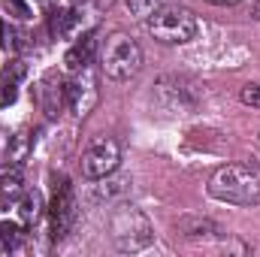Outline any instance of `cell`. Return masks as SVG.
Masks as SVG:
<instances>
[{
  "mask_svg": "<svg viewBox=\"0 0 260 257\" xmlns=\"http://www.w3.org/2000/svg\"><path fill=\"white\" fill-rule=\"evenodd\" d=\"M209 194L221 203H233V206H257L260 203V182L254 173H248L245 167L227 164L218 167L209 179Z\"/></svg>",
  "mask_w": 260,
  "mask_h": 257,
  "instance_id": "cell-1",
  "label": "cell"
},
{
  "mask_svg": "<svg viewBox=\"0 0 260 257\" xmlns=\"http://www.w3.org/2000/svg\"><path fill=\"white\" fill-rule=\"evenodd\" d=\"M145 27L154 40L160 43H170V46H179V43H188L197 37V18L182 9V6H164L157 9L151 18H145Z\"/></svg>",
  "mask_w": 260,
  "mask_h": 257,
  "instance_id": "cell-2",
  "label": "cell"
},
{
  "mask_svg": "<svg viewBox=\"0 0 260 257\" xmlns=\"http://www.w3.org/2000/svg\"><path fill=\"white\" fill-rule=\"evenodd\" d=\"M142 67V49L127 34H112L103 46V73L109 79H130Z\"/></svg>",
  "mask_w": 260,
  "mask_h": 257,
  "instance_id": "cell-3",
  "label": "cell"
},
{
  "mask_svg": "<svg viewBox=\"0 0 260 257\" xmlns=\"http://www.w3.org/2000/svg\"><path fill=\"white\" fill-rule=\"evenodd\" d=\"M151 224L145 221V215H139L136 209H121L112 218V239L118 242V248L124 251H139L151 242Z\"/></svg>",
  "mask_w": 260,
  "mask_h": 257,
  "instance_id": "cell-4",
  "label": "cell"
},
{
  "mask_svg": "<svg viewBox=\"0 0 260 257\" xmlns=\"http://www.w3.org/2000/svg\"><path fill=\"white\" fill-rule=\"evenodd\" d=\"M118 160H121V151H118V142L115 139H97L85 154H82V173L85 179H106L118 170Z\"/></svg>",
  "mask_w": 260,
  "mask_h": 257,
  "instance_id": "cell-5",
  "label": "cell"
},
{
  "mask_svg": "<svg viewBox=\"0 0 260 257\" xmlns=\"http://www.w3.org/2000/svg\"><path fill=\"white\" fill-rule=\"evenodd\" d=\"M97 97H100V91H97V79H94L91 67L76 70V76L67 79V103L76 115H88L97 106Z\"/></svg>",
  "mask_w": 260,
  "mask_h": 257,
  "instance_id": "cell-6",
  "label": "cell"
},
{
  "mask_svg": "<svg viewBox=\"0 0 260 257\" xmlns=\"http://www.w3.org/2000/svg\"><path fill=\"white\" fill-rule=\"evenodd\" d=\"M49 218H52V239H64L76 221V200H73V188L67 182H61V188L52 197Z\"/></svg>",
  "mask_w": 260,
  "mask_h": 257,
  "instance_id": "cell-7",
  "label": "cell"
},
{
  "mask_svg": "<svg viewBox=\"0 0 260 257\" xmlns=\"http://www.w3.org/2000/svg\"><path fill=\"white\" fill-rule=\"evenodd\" d=\"M37 100H40L43 112L49 118H55L67 103V79L58 76V73H46L43 82H40V88H37Z\"/></svg>",
  "mask_w": 260,
  "mask_h": 257,
  "instance_id": "cell-8",
  "label": "cell"
},
{
  "mask_svg": "<svg viewBox=\"0 0 260 257\" xmlns=\"http://www.w3.org/2000/svg\"><path fill=\"white\" fill-rule=\"evenodd\" d=\"M94 52H97V34L94 30H88V34H82L70 49H67L64 55V64L76 73V70H85V67L94 64Z\"/></svg>",
  "mask_w": 260,
  "mask_h": 257,
  "instance_id": "cell-9",
  "label": "cell"
},
{
  "mask_svg": "<svg viewBox=\"0 0 260 257\" xmlns=\"http://www.w3.org/2000/svg\"><path fill=\"white\" fill-rule=\"evenodd\" d=\"M18 191H21V164L3 167L0 170V212L6 206V197H15Z\"/></svg>",
  "mask_w": 260,
  "mask_h": 257,
  "instance_id": "cell-10",
  "label": "cell"
},
{
  "mask_svg": "<svg viewBox=\"0 0 260 257\" xmlns=\"http://www.w3.org/2000/svg\"><path fill=\"white\" fill-rule=\"evenodd\" d=\"M82 27V15L76 12V9H67V12H55V21H52V30L58 34V37H76V30Z\"/></svg>",
  "mask_w": 260,
  "mask_h": 257,
  "instance_id": "cell-11",
  "label": "cell"
},
{
  "mask_svg": "<svg viewBox=\"0 0 260 257\" xmlns=\"http://www.w3.org/2000/svg\"><path fill=\"white\" fill-rule=\"evenodd\" d=\"M18 215H21L24 224H34V221L43 215V197H40V191H27L24 197H21V203H18Z\"/></svg>",
  "mask_w": 260,
  "mask_h": 257,
  "instance_id": "cell-12",
  "label": "cell"
},
{
  "mask_svg": "<svg viewBox=\"0 0 260 257\" xmlns=\"http://www.w3.org/2000/svg\"><path fill=\"white\" fill-rule=\"evenodd\" d=\"M27 154H30V139H27V133L21 130V133H15V136L9 139V145H6V157H9V164H24Z\"/></svg>",
  "mask_w": 260,
  "mask_h": 257,
  "instance_id": "cell-13",
  "label": "cell"
},
{
  "mask_svg": "<svg viewBox=\"0 0 260 257\" xmlns=\"http://www.w3.org/2000/svg\"><path fill=\"white\" fill-rule=\"evenodd\" d=\"M130 9V15L133 18H139V21H145V18H151L157 9H164L167 6V0H124Z\"/></svg>",
  "mask_w": 260,
  "mask_h": 257,
  "instance_id": "cell-14",
  "label": "cell"
},
{
  "mask_svg": "<svg viewBox=\"0 0 260 257\" xmlns=\"http://www.w3.org/2000/svg\"><path fill=\"white\" fill-rule=\"evenodd\" d=\"M179 230L185 236H212V233H218V227L212 221H206V218H185V221H179Z\"/></svg>",
  "mask_w": 260,
  "mask_h": 257,
  "instance_id": "cell-15",
  "label": "cell"
},
{
  "mask_svg": "<svg viewBox=\"0 0 260 257\" xmlns=\"http://www.w3.org/2000/svg\"><path fill=\"white\" fill-rule=\"evenodd\" d=\"M21 245V227L15 221H3L0 224V251H15Z\"/></svg>",
  "mask_w": 260,
  "mask_h": 257,
  "instance_id": "cell-16",
  "label": "cell"
},
{
  "mask_svg": "<svg viewBox=\"0 0 260 257\" xmlns=\"http://www.w3.org/2000/svg\"><path fill=\"white\" fill-rule=\"evenodd\" d=\"M24 64L21 61H9V64L3 67V82H12V85H18L21 79H24Z\"/></svg>",
  "mask_w": 260,
  "mask_h": 257,
  "instance_id": "cell-17",
  "label": "cell"
},
{
  "mask_svg": "<svg viewBox=\"0 0 260 257\" xmlns=\"http://www.w3.org/2000/svg\"><path fill=\"white\" fill-rule=\"evenodd\" d=\"M3 6H6L9 15H15V18H27V15H30V9H27L24 0H3Z\"/></svg>",
  "mask_w": 260,
  "mask_h": 257,
  "instance_id": "cell-18",
  "label": "cell"
},
{
  "mask_svg": "<svg viewBox=\"0 0 260 257\" xmlns=\"http://www.w3.org/2000/svg\"><path fill=\"white\" fill-rule=\"evenodd\" d=\"M242 103L260 109V85H245V88H242Z\"/></svg>",
  "mask_w": 260,
  "mask_h": 257,
  "instance_id": "cell-19",
  "label": "cell"
},
{
  "mask_svg": "<svg viewBox=\"0 0 260 257\" xmlns=\"http://www.w3.org/2000/svg\"><path fill=\"white\" fill-rule=\"evenodd\" d=\"M15 97H18L15 85H12V82H3V88H0V106H12Z\"/></svg>",
  "mask_w": 260,
  "mask_h": 257,
  "instance_id": "cell-20",
  "label": "cell"
},
{
  "mask_svg": "<svg viewBox=\"0 0 260 257\" xmlns=\"http://www.w3.org/2000/svg\"><path fill=\"white\" fill-rule=\"evenodd\" d=\"M251 18H257V21H260V0H257V3H251Z\"/></svg>",
  "mask_w": 260,
  "mask_h": 257,
  "instance_id": "cell-21",
  "label": "cell"
},
{
  "mask_svg": "<svg viewBox=\"0 0 260 257\" xmlns=\"http://www.w3.org/2000/svg\"><path fill=\"white\" fill-rule=\"evenodd\" d=\"M209 3H239V0H209Z\"/></svg>",
  "mask_w": 260,
  "mask_h": 257,
  "instance_id": "cell-22",
  "label": "cell"
},
{
  "mask_svg": "<svg viewBox=\"0 0 260 257\" xmlns=\"http://www.w3.org/2000/svg\"><path fill=\"white\" fill-rule=\"evenodd\" d=\"M0 43H3V21H0Z\"/></svg>",
  "mask_w": 260,
  "mask_h": 257,
  "instance_id": "cell-23",
  "label": "cell"
}]
</instances>
